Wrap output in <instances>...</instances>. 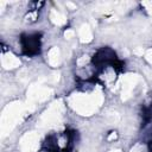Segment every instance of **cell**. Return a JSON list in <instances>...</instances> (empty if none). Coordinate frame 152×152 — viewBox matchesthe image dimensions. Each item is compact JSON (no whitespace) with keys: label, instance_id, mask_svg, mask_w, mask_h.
Returning a JSON list of instances; mask_svg holds the SVG:
<instances>
[{"label":"cell","instance_id":"1","mask_svg":"<svg viewBox=\"0 0 152 152\" xmlns=\"http://www.w3.org/2000/svg\"><path fill=\"white\" fill-rule=\"evenodd\" d=\"M21 48L26 55H36L40 48V38L38 34H26L21 37Z\"/></svg>","mask_w":152,"mask_h":152}]
</instances>
